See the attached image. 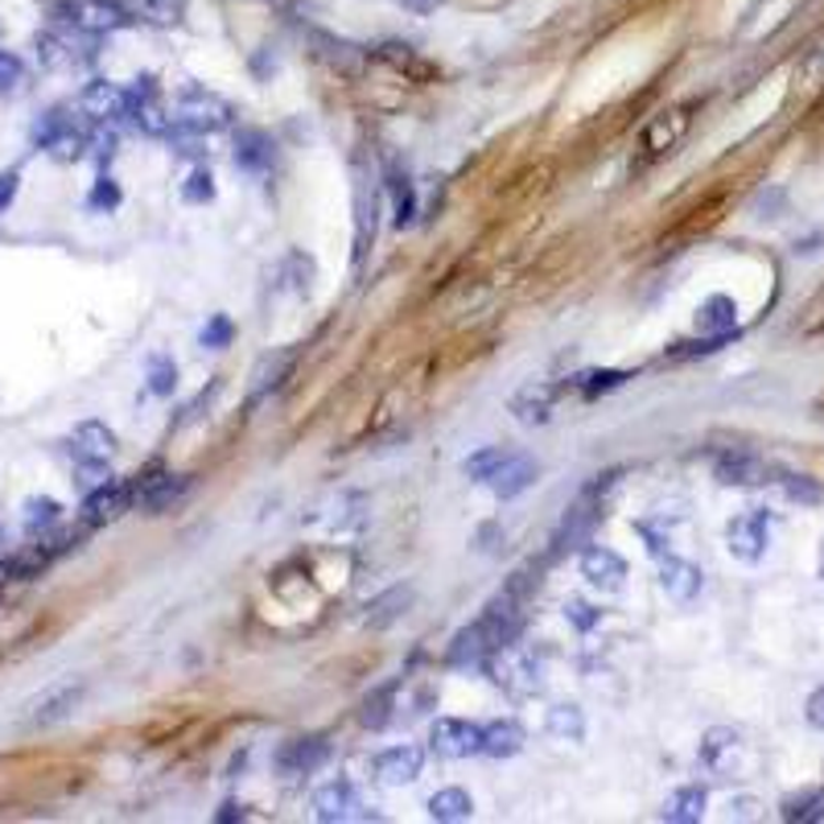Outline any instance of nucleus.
Masks as SVG:
<instances>
[{"mask_svg":"<svg viewBox=\"0 0 824 824\" xmlns=\"http://www.w3.org/2000/svg\"><path fill=\"white\" fill-rule=\"evenodd\" d=\"M808 721H812L816 730H824V685L808 697Z\"/></svg>","mask_w":824,"mask_h":824,"instance_id":"3c124183","label":"nucleus"},{"mask_svg":"<svg viewBox=\"0 0 824 824\" xmlns=\"http://www.w3.org/2000/svg\"><path fill=\"white\" fill-rule=\"evenodd\" d=\"M631 379V371H615V367H606V371H582V376L569 379V388L582 396H602V392H615V388H622Z\"/></svg>","mask_w":824,"mask_h":824,"instance_id":"72a5a7b5","label":"nucleus"},{"mask_svg":"<svg viewBox=\"0 0 824 824\" xmlns=\"http://www.w3.org/2000/svg\"><path fill=\"white\" fill-rule=\"evenodd\" d=\"M236 165L243 170H268L273 165V140L256 133V128H243L236 137Z\"/></svg>","mask_w":824,"mask_h":824,"instance_id":"7c9ffc66","label":"nucleus"},{"mask_svg":"<svg viewBox=\"0 0 824 824\" xmlns=\"http://www.w3.org/2000/svg\"><path fill=\"white\" fill-rule=\"evenodd\" d=\"M697 327H701L705 334H730V330L739 327V306H734V297L718 293V297L701 301V309H697Z\"/></svg>","mask_w":824,"mask_h":824,"instance_id":"bb28decb","label":"nucleus"},{"mask_svg":"<svg viewBox=\"0 0 824 824\" xmlns=\"http://www.w3.org/2000/svg\"><path fill=\"white\" fill-rule=\"evenodd\" d=\"M660 585L668 590V598H676V602H693L697 594H701L705 573H701L697 565H688V561H680V557H668V561L660 565Z\"/></svg>","mask_w":824,"mask_h":824,"instance_id":"b1692460","label":"nucleus"},{"mask_svg":"<svg viewBox=\"0 0 824 824\" xmlns=\"http://www.w3.org/2000/svg\"><path fill=\"white\" fill-rule=\"evenodd\" d=\"M533 482H536V462L533 458H524V454H512V458L487 479V487H491L499 499H515L519 491H528Z\"/></svg>","mask_w":824,"mask_h":824,"instance_id":"4be33fe9","label":"nucleus"},{"mask_svg":"<svg viewBox=\"0 0 824 824\" xmlns=\"http://www.w3.org/2000/svg\"><path fill=\"white\" fill-rule=\"evenodd\" d=\"M87 140H91V121L83 112H75V107H50L34 124V145L54 161L87 157Z\"/></svg>","mask_w":824,"mask_h":824,"instance_id":"f257e3e1","label":"nucleus"},{"mask_svg":"<svg viewBox=\"0 0 824 824\" xmlns=\"http://www.w3.org/2000/svg\"><path fill=\"white\" fill-rule=\"evenodd\" d=\"M821 812V796H791L783 804V821H808Z\"/></svg>","mask_w":824,"mask_h":824,"instance_id":"49530a36","label":"nucleus"},{"mask_svg":"<svg viewBox=\"0 0 824 824\" xmlns=\"http://www.w3.org/2000/svg\"><path fill=\"white\" fill-rule=\"evenodd\" d=\"M524 751V730L515 721H491L482 725V755L487 758H512Z\"/></svg>","mask_w":824,"mask_h":824,"instance_id":"a878e982","label":"nucleus"},{"mask_svg":"<svg viewBox=\"0 0 824 824\" xmlns=\"http://www.w3.org/2000/svg\"><path fill=\"white\" fill-rule=\"evenodd\" d=\"M186 9H190V0H133V13H137L145 25H157V30L182 25Z\"/></svg>","mask_w":824,"mask_h":824,"instance_id":"c756f323","label":"nucleus"},{"mask_svg":"<svg viewBox=\"0 0 824 824\" xmlns=\"http://www.w3.org/2000/svg\"><path fill=\"white\" fill-rule=\"evenodd\" d=\"M688 124H693L688 107H672L664 116H655V121L648 124V133H643V153L660 157V153H668V149H676V145L685 140Z\"/></svg>","mask_w":824,"mask_h":824,"instance_id":"aec40b11","label":"nucleus"},{"mask_svg":"<svg viewBox=\"0 0 824 824\" xmlns=\"http://www.w3.org/2000/svg\"><path fill=\"white\" fill-rule=\"evenodd\" d=\"M178 388V367L170 355H153L149 359V392L153 396H170Z\"/></svg>","mask_w":824,"mask_h":824,"instance_id":"ea45409f","label":"nucleus"},{"mask_svg":"<svg viewBox=\"0 0 824 824\" xmlns=\"http://www.w3.org/2000/svg\"><path fill=\"white\" fill-rule=\"evenodd\" d=\"M34 50H37V62L50 70H75L95 58L91 34L75 30V25H67V30H42V34L34 37Z\"/></svg>","mask_w":824,"mask_h":824,"instance_id":"20e7f679","label":"nucleus"},{"mask_svg":"<svg viewBox=\"0 0 824 824\" xmlns=\"http://www.w3.org/2000/svg\"><path fill=\"white\" fill-rule=\"evenodd\" d=\"M18 190H21V173L18 170H4V173H0V210H9V206H13Z\"/></svg>","mask_w":824,"mask_h":824,"instance_id":"8fccbe9b","label":"nucleus"},{"mask_svg":"<svg viewBox=\"0 0 824 824\" xmlns=\"http://www.w3.org/2000/svg\"><path fill=\"white\" fill-rule=\"evenodd\" d=\"M582 577L594 585V590H602V594H618V590L627 585V561H622L615 549L594 545V549L582 552Z\"/></svg>","mask_w":824,"mask_h":824,"instance_id":"dca6fc26","label":"nucleus"},{"mask_svg":"<svg viewBox=\"0 0 824 824\" xmlns=\"http://www.w3.org/2000/svg\"><path fill=\"white\" fill-rule=\"evenodd\" d=\"M67 449L75 462H107L116 454V433L103 421H79L75 433L67 437Z\"/></svg>","mask_w":824,"mask_h":824,"instance_id":"a211bd4d","label":"nucleus"},{"mask_svg":"<svg viewBox=\"0 0 824 824\" xmlns=\"http://www.w3.org/2000/svg\"><path fill=\"white\" fill-rule=\"evenodd\" d=\"M742 755H746V742L734 730H709L701 742V767L713 775H739L742 771Z\"/></svg>","mask_w":824,"mask_h":824,"instance_id":"ddd939ff","label":"nucleus"},{"mask_svg":"<svg viewBox=\"0 0 824 824\" xmlns=\"http://www.w3.org/2000/svg\"><path fill=\"white\" fill-rule=\"evenodd\" d=\"M552 404H557V388L552 384H528L512 396V416L519 425H545L552 416Z\"/></svg>","mask_w":824,"mask_h":824,"instance_id":"412c9836","label":"nucleus"},{"mask_svg":"<svg viewBox=\"0 0 824 824\" xmlns=\"http://www.w3.org/2000/svg\"><path fill=\"white\" fill-rule=\"evenodd\" d=\"M0 549H4V528H0Z\"/></svg>","mask_w":824,"mask_h":824,"instance_id":"4d7b16f0","label":"nucleus"},{"mask_svg":"<svg viewBox=\"0 0 824 824\" xmlns=\"http://www.w3.org/2000/svg\"><path fill=\"white\" fill-rule=\"evenodd\" d=\"M87 157H95V165H107V161L116 157V137H112V133H91Z\"/></svg>","mask_w":824,"mask_h":824,"instance_id":"de8ad7c7","label":"nucleus"},{"mask_svg":"<svg viewBox=\"0 0 824 824\" xmlns=\"http://www.w3.org/2000/svg\"><path fill=\"white\" fill-rule=\"evenodd\" d=\"M796 87H804V91H821L824 87V37L804 54V58H800V67H796Z\"/></svg>","mask_w":824,"mask_h":824,"instance_id":"4c0bfd02","label":"nucleus"},{"mask_svg":"<svg viewBox=\"0 0 824 824\" xmlns=\"http://www.w3.org/2000/svg\"><path fill=\"white\" fill-rule=\"evenodd\" d=\"M437 4H442V0H404V9H409V13H416V18H430V13H437Z\"/></svg>","mask_w":824,"mask_h":824,"instance_id":"864d4df0","label":"nucleus"},{"mask_svg":"<svg viewBox=\"0 0 824 824\" xmlns=\"http://www.w3.org/2000/svg\"><path fill=\"white\" fill-rule=\"evenodd\" d=\"M565 618L577 627V631H590V627H598V622H602V610H594L590 602L573 598V602H565Z\"/></svg>","mask_w":824,"mask_h":824,"instance_id":"a18cd8bd","label":"nucleus"},{"mask_svg":"<svg viewBox=\"0 0 824 824\" xmlns=\"http://www.w3.org/2000/svg\"><path fill=\"white\" fill-rule=\"evenodd\" d=\"M355 808H359V791L351 779H330L327 788H318V796H313V816L327 824L351 821Z\"/></svg>","mask_w":824,"mask_h":824,"instance_id":"6ab92c4d","label":"nucleus"},{"mask_svg":"<svg viewBox=\"0 0 824 824\" xmlns=\"http://www.w3.org/2000/svg\"><path fill=\"white\" fill-rule=\"evenodd\" d=\"M808 330H824V289L816 293V301L808 306Z\"/></svg>","mask_w":824,"mask_h":824,"instance_id":"603ef678","label":"nucleus"},{"mask_svg":"<svg viewBox=\"0 0 824 824\" xmlns=\"http://www.w3.org/2000/svg\"><path fill=\"white\" fill-rule=\"evenodd\" d=\"M491 680H495L499 688H507L512 697H533V693H540V660L528 652H519L515 643H507V648H499L495 655H491Z\"/></svg>","mask_w":824,"mask_h":824,"instance_id":"39448f33","label":"nucleus"},{"mask_svg":"<svg viewBox=\"0 0 824 824\" xmlns=\"http://www.w3.org/2000/svg\"><path fill=\"white\" fill-rule=\"evenodd\" d=\"M705 816V791L701 788H680L664 800V821L672 824H697Z\"/></svg>","mask_w":824,"mask_h":824,"instance_id":"2f4dec72","label":"nucleus"},{"mask_svg":"<svg viewBox=\"0 0 824 824\" xmlns=\"http://www.w3.org/2000/svg\"><path fill=\"white\" fill-rule=\"evenodd\" d=\"M821 577H824V545H821Z\"/></svg>","mask_w":824,"mask_h":824,"instance_id":"6e6d98bb","label":"nucleus"},{"mask_svg":"<svg viewBox=\"0 0 824 824\" xmlns=\"http://www.w3.org/2000/svg\"><path fill=\"white\" fill-rule=\"evenodd\" d=\"M83 693H87L83 680H58V685L42 688L34 701L25 705L21 721H25V725H34V730L58 725V721H67L70 713H75V709L83 705Z\"/></svg>","mask_w":824,"mask_h":824,"instance_id":"423d86ee","label":"nucleus"},{"mask_svg":"<svg viewBox=\"0 0 824 824\" xmlns=\"http://www.w3.org/2000/svg\"><path fill=\"white\" fill-rule=\"evenodd\" d=\"M121 198H124L121 186H116V182H112L107 173H100V182L91 186V198H87V206H91V210H116V206H121Z\"/></svg>","mask_w":824,"mask_h":824,"instance_id":"79ce46f5","label":"nucleus"},{"mask_svg":"<svg viewBox=\"0 0 824 824\" xmlns=\"http://www.w3.org/2000/svg\"><path fill=\"white\" fill-rule=\"evenodd\" d=\"M421 767H425V751L421 746H392V751H379L371 771L384 788H404L412 779H421Z\"/></svg>","mask_w":824,"mask_h":824,"instance_id":"4468645a","label":"nucleus"},{"mask_svg":"<svg viewBox=\"0 0 824 824\" xmlns=\"http://www.w3.org/2000/svg\"><path fill=\"white\" fill-rule=\"evenodd\" d=\"M713 474L725 487H763L771 466L763 462L758 454H751V449H721L713 458Z\"/></svg>","mask_w":824,"mask_h":824,"instance_id":"f8f14e48","label":"nucleus"},{"mask_svg":"<svg viewBox=\"0 0 824 824\" xmlns=\"http://www.w3.org/2000/svg\"><path fill=\"white\" fill-rule=\"evenodd\" d=\"M79 112H83L91 124L121 121V116H128V91L116 83H107V79H95V83H87L83 91H79Z\"/></svg>","mask_w":824,"mask_h":824,"instance_id":"9b49d317","label":"nucleus"},{"mask_svg":"<svg viewBox=\"0 0 824 824\" xmlns=\"http://www.w3.org/2000/svg\"><path fill=\"white\" fill-rule=\"evenodd\" d=\"M392 709H396V685L371 688L359 705V721L367 730H384V725L392 721Z\"/></svg>","mask_w":824,"mask_h":824,"instance_id":"473e14b6","label":"nucleus"},{"mask_svg":"<svg viewBox=\"0 0 824 824\" xmlns=\"http://www.w3.org/2000/svg\"><path fill=\"white\" fill-rule=\"evenodd\" d=\"M186 487H190L186 474H173V470H149L145 479L133 482V503H137L140 512L161 515L186 495Z\"/></svg>","mask_w":824,"mask_h":824,"instance_id":"6e6552de","label":"nucleus"},{"mask_svg":"<svg viewBox=\"0 0 824 824\" xmlns=\"http://www.w3.org/2000/svg\"><path fill=\"white\" fill-rule=\"evenodd\" d=\"M58 21H67L83 34H116L133 25V9H124L121 0H58Z\"/></svg>","mask_w":824,"mask_h":824,"instance_id":"7ed1b4c3","label":"nucleus"},{"mask_svg":"<svg viewBox=\"0 0 824 824\" xmlns=\"http://www.w3.org/2000/svg\"><path fill=\"white\" fill-rule=\"evenodd\" d=\"M313 42H318V46H327V50H322V58H327V62H334L339 70L359 67V50H355L351 42H339V37H330V34H313Z\"/></svg>","mask_w":824,"mask_h":824,"instance_id":"58836bf2","label":"nucleus"},{"mask_svg":"<svg viewBox=\"0 0 824 824\" xmlns=\"http://www.w3.org/2000/svg\"><path fill=\"white\" fill-rule=\"evenodd\" d=\"M384 62H392L396 70H404L409 79H433V62H425V58H416L412 54V46H400V42H388L384 46Z\"/></svg>","mask_w":824,"mask_h":824,"instance_id":"c9c22d12","label":"nucleus"},{"mask_svg":"<svg viewBox=\"0 0 824 824\" xmlns=\"http://www.w3.org/2000/svg\"><path fill=\"white\" fill-rule=\"evenodd\" d=\"M236 112L224 95L206 91V87H186L178 100H173V124L186 128V133H198V137H210V133H224L231 128Z\"/></svg>","mask_w":824,"mask_h":824,"instance_id":"f03ea898","label":"nucleus"},{"mask_svg":"<svg viewBox=\"0 0 824 824\" xmlns=\"http://www.w3.org/2000/svg\"><path fill=\"white\" fill-rule=\"evenodd\" d=\"M430 746H433V755H442V758L482 755V725L462 721V718H442L430 730Z\"/></svg>","mask_w":824,"mask_h":824,"instance_id":"1a4fd4ad","label":"nucleus"},{"mask_svg":"<svg viewBox=\"0 0 824 824\" xmlns=\"http://www.w3.org/2000/svg\"><path fill=\"white\" fill-rule=\"evenodd\" d=\"M327 758L330 742L322 734H306V739H293L276 751V767H281V775H313Z\"/></svg>","mask_w":824,"mask_h":824,"instance_id":"f3484780","label":"nucleus"},{"mask_svg":"<svg viewBox=\"0 0 824 824\" xmlns=\"http://www.w3.org/2000/svg\"><path fill=\"white\" fill-rule=\"evenodd\" d=\"M182 194H186V203H210V198H215V178H210V170L190 173Z\"/></svg>","mask_w":824,"mask_h":824,"instance_id":"c03bdc74","label":"nucleus"},{"mask_svg":"<svg viewBox=\"0 0 824 824\" xmlns=\"http://www.w3.org/2000/svg\"><path fill=\"white\" fill-rule=\"evenodd\" d=\"M416 602V590L412 585H396V590H388V594H379L376 602H367V627H388V622H396L400 615H409V606Z\"/></svg>","mask_w":824,"mask_h":824,"instance_id":"393cba45","label":"nucleus"},{"mask_svg":"<svg viewBox=\"0 0 824 824\" xmlns=\"http://www.w3.org/2000/svg\"><path fill=\"white\" fill-rule=\"evenodd\" d=\"M21 519H25V533H30V536H46V533H54V528L62 524V503H58V499H50V495L25 499Z\"/></svg>","mask_w":824,"mask_h":824,"instance_id":"c85d7f7f","label":"nucleus"},{"mask_svg":"<svg viewBox=\"0 0 824 824\" xmlns=\"http://www.w3.org/2000/svg\"><path fill=\"white\" fill-rule=\"evenodd\" d=\"M231 334H236L231 318H227V313H215V318L203 327V346H210V351H224V346L231 343Z\"/></svg>","mask_w":824,"mask_h":824,"instance_id":"37998d69","label":"nucleus"},{"mask_svg":"<svg viewBox=\"0 0 824 824\" xmlns=\"http://www.w3.org/2000/svg\"><path fill=\"white\" fill-rule=\"evenodd\" d=\"M128 507H133V482L107 479L103 487L87 491V499H83V524H87V528H103V524L121 519Z\"/></svg>","mask_w":824,"mask_h":824,"instance_id":"9d476101","label":"nucleus"},{"mask_svg":"<svg viewBox=\"0 0 824 824\" xmlns=\"http://www.w3.org/2000/svg\"><path fill=\"white\" fill-rule=\"evenodd\" d=\"M430 816L433 821H446V824H454V821H470L474 816V800H470V791H462V788H442V791H433L430 796Z\"/></svg>","mask_w":824,"mask_h":824,"instance_id":"cd10ccee","label":"nucleus"},{"mask_svg":"<svg viewBox=\"0 0 824 824\" xmlns=\"http://www.w3.org/2000/svg\"><path fill=\"white\" fill-rule=\"evenodd\" d=\"M512 458V449H503V446H487V449H479V454H470L462 462V470L470 474V479H479V482H487L491 474H495L499 466L507 462Z\"/></svg>","mask_w":824,"mask_h":824,"instance_id":"e433bc0d","label":"nucleus"},{"mask_svg":"<svg viewBox=\"0 0 824 824\" xmlns=\"http://www.w3.org/2000/svg\"><path fill=\"white\" fill-rule=\"evenodd\" d=\"M293 363H297V351H293V346H281L273 355H264V359L256 363V371H252V400H264L268 392H276V388L285 384V376L293 371Z\"/></svg>","mask_w":824,"mask_h":824,"instance_id":"5701e85b","label":"nucleus"},{"mask_svg":"<svg viewBox=\"0 0 824 824\" xmlns=\"http://www.w3.org/2000/svg\"><path fill=\"white\" fill-rule=\"evenodd\" d=\"M25 87V62L13 50H0V95H13Z\"/></svg>","mask_w":824,"mask_h":824,"instance_id":"a19ab883","label":"nucleus"},{"mask_svg":"<svg viewBox=\"0 0 824 824\" xmlns=\"http://www.w3.org/2000/svg\"><path fill=\"white\" fill-rule=\"evenodd\" d=\"M783 487H788V495L800 499V503H816V499H821V487L808 479V474H788Z\"/></svg>","mask_w":824,"mask_h":824,"instance_id":"09e8293b","label":"nucleus"},{"mask_svg":"<svg viewBox=\"0 0 824 824\" xmlns=\"http://www.w3.org/2000/svg\"><path fill=\"white\" fill-rule=\"evenodd\" d=\"M549 734H557V739L565 742H582L585 739V718L577 705H557V709H549Z\"/></svg>","mask_w":824,"mask_h":824,"instance_id":"f704fd0d","label":"nucleus"},{"mask_svg":"<svg viewBox=\"0 0 824 824\" xmlns=\"http://www.w3.org/2000/svg\"><path fill=\"white\" fill-rule=\"evenodd\" d=\"M215 821H248V808L243 804H224L215 812Z\"/></svg>","mask_w":824,"mask_h":824,"instance_id":"5fc2aeb1","label":"nucleus"},{"mask_svg":"<svg viewBox=\"0 0 824 824\" xmlns=\"http://www.w3.org/2000/svg\"><path fill=\"white\" fill-rule=\"evenodd\" d=\"M128 91V121L137 124L140 133L149 137H170L173 133V116H165V103H161V91H157L153 75H140Z\"/></svg>","mask_w":824,"mask_h":824,"instance_id":"0eeeda50","label":"nucleus"},{"mask_svg":"<svg viewBox=\"0 0 824 824\" xmlns=\"http://www.w3.org/2000/svg\"><path fill=\"white\" fill-rule=\"evenodd\" d=\"M767 540H771V528H767V515L763 512L739 515V519H730V528H725V545H730V552H734L739 561H758V557L767 552Z\"/></svg>","mask_w":824,"mask_h":824,"instance_id":"2eb2a0df","label":"nucleus"}]
</instances>
